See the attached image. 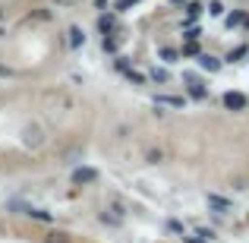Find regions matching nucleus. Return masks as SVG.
I'll list each match as a JSON object with an SVG mask.
<instances>
[{
	"instance_id": "f257e3e1",
	"label": "nucleus",
	"mask_w": 249,
	"mask_h": 243,
	"mask_svg": "<svg viewBox=\"0 0 249 243\" xmlns=\"http://www.w3.org/2000/svg\"><path fill=\"white\" fill-rule=\"evenodd\" d=\"M180 79H183V95H186V101H208V98H212V89H208L205 73L186 70Z\"/></svg>"
},
{
	"instance_id": "f03ea898",
	"label": "nucleus",
	"mask_w": 249,
	"mask_h": 243,
	"mask_svg": "<svg viewBox=\"0 0 249 243\" xmlns=\"http://www.w3.org/2000/svg\"><path fill=\"white\" fill-rule=\"evenodd\" d=\"M19 146L25 149V152H41L44 146H48V130H44V123L38 120H29L22 130H19Z\"/></svg>"
},
{
	"instance_id": "7ed1b4c3",
	"label": "nucleus",
	"mask_w": 249,
	"mask_h": 243,
	"mask_svg": "<svg viewBox=\"0 0 249 243\" xmlns=\"http://www.w3.org/2000/svg\"><path fill=\"white\" fill-rule=\"evenodd\" d=\"M98 180H101V170H98L95 164H73V168H70V183H73L76 189L95 187Z\"/></svg>"
},
{
	"instance_id": "20e7f679",
	"label": "nucleus",
	"mask_w": 249,
	"mask_h": 243,
	"mask_svg": "<svg viewBox=\"0 0 249 243\" xmlns=\"http://www.w3.org/2000/svg\"><path fill=\"white\" fill-rule=\"evenodd\" d=\"M221 108L227 111V114H246L249 111V95L240 89H227L221 92Z\"/></svg>"
},
{
	"instance_id": "39448f33",
	"label": "nucleus",
	"mask_w": 249,
	"mask_h": 243,
	"mask_svg": "<svg viewBox=\"0 0 249 243\" xmlns=\"http://www.w3.org/2000/svg\"><path fill=\"white\" fill-rule=\"evenodd\" d=\"M10 208L16 215H25L29 221H38V224H54V215L41 206H29V202H10Z\"/></svg>"
},
{
	"instance_id": "423d86ee",
	"label": "nucleus",
	"mask_w": 249,
	"mask_h": 243,
	"mask_svg": "<svg viewBox=\"0 0 249 243\" xmlns=\"http://www.w3.org/2000/svg\"><path fill=\"white\" fill-rule=\"evenodd\" d=\"M54 19H57V10L51 3H44V6H32V10L19 19V25H48V22H54Z\"/></svg>"
},
{
	"instance_id": "0eeeda50",
	"label": "nucleus",
	"mask_w": 249,
	"mask_h": 243,
	"mask_svg": "<svg viewBox=\"0 0 249 243\" xmlns=\"http://www.w3.org/2000/svg\"><path fill=\"white\" fill-rule=\"evenodd\" d=\"M85 41H89V35H85V29H82V25H67V29H63V48H67V51H73V54H76V51H82L85 48Z\"/></svg>"
},
{
	"instance_id": "6e6552de",
	"label": "nucleus",
	"mask_w": 249,
	"mask_h": 243,
	"mask_svg": "<svg viewBox=\"0 0 249 243\" xmlns=\"http://www.w3.org/2000/svg\"><path fill=\"white\" fill-rule=\"evenodd\" d=\"M117 29H120V16H117L114 10H104V13L95 16V32L98 35H110V32H117Z\"/></svg>"
},
{
	"instance_id": "1a4fd4ad",
	"label": "nucleus",
	"mask_w": 249,
	"mask_h": 243,
	"mask_svg": "<svg viewBox=\"0 0 249 243\" xmlns=\"http://www.w3.org/2000/svg\"><path fill=\"white\" fill-rule=\"evenodd\" d=\"M196 70H199V73H205V76H214V73H221V70H224V60H221V57H214V54H208V51H202V54L196 57Z\"/></svg>"
},
{
	"instance_id": "9d476101",
	"label": "nucleus",
	"mask_w": 249,
	"mask_h": 243,
	"mask_svg": "<svg viewBox=\"0 0 249 243\" xmlns=\"http://www.w3.org/2000/svg\"><path fill=\"white\" fill-rule=\"evenodd\" d=\"M155 104L158 108H170V111H186V95H177V92H158L155 95Z\"/></svg>"
},
{
	"instance_id": "9b49d317",
	"label": "nucleus",
	"mask_w": 249,
	"mask_h": 243,
	"mask_svg": "<svg viewBox=\"0 0 249 243\" xmlns=\"http://www.w3.org/2000/svg\"><path fill=\"white\" fill-rule=\"evenodd\" d=\"M123 41H126V35H123L120 29H117V32H110V35H101V51H104V54H110V57H114V54H120Z\"/></svg>"
},
{
	"instance_id": "f8f14e48",
	"label": "nucleus",
	"mask_w": 249,
	"mask_h": 243,
	"mask_svg": "<svg viewBox=\"0 0 249 243\" xmlns=\"http://www.w3.org/2000/svg\"><path fill=\"white\" fill-rule=\"evenodd\" d=\"M202 16H205V3H202V0H186V3H183V25L199 22Z\"/></svg>"
},
{
	"instance_id": "ddd939ff",
	"label": "nucleus",
	"mask_w": 249,
	"mask_h": 243,
	"mask_svg": "<svg viewBox=\"0 0 249 243\" xmlns=\"http://www.w3.org/2000/svg\"><path fill=\"white\" fill-rule=\"evenodd\" d=\"M246 16H249V10H243V6H237V10H227L224 16H221V25H224V29H243Z\"/></svg>"
},
{
	"instance_id": "4468645a",
	"label": "nucleus",
	"mask_w": 249,
	"mask_h": 243,
	"mask_svg": "<svg viewBox=\"0 0 249 243\" xmlns=\"http://www.w3.org/2000/svg\"><path fill=\"white\" fill-rule=\"evenodd\" d=\"M205 202H208V208H212L214 215H227V212H233V202L227 199V196H221V193H208V196H205Z\"/></svg>"
},
{
	"instance_id": "2eb2a0df",
	"label": "nucleus",
	"mask_w": 249,
	"mask_h": 243,
	"mask_svg": "<svg viewBox=\"0 0 249 243\" xmlns=\"http://www.w3.org/2000/svg\"><path fill=\"white\" fill-rule=\"evenodd\" d=\"M148 82H158V85H167L174 82V73H170V67H164V63H158V67H148Z\"/></svg>"
},
{
	"instance_id": "dca6fc26",
	"label": "nucleus",
	"mask_w": 249,
	"mask_h": 243,
	"mask_svg": "<svg viewBox=\"0 0 249 243\" xmlns=\"http://www.w3.org/2000/svg\"><path fill=\"white\" fill-rule=\"evenodd\" d=\"M158 60L164 63V67H174L177 60H183L180 48H177V44H161V48H158Z\"/></svg>"
},
{
	"instance_id": "f3484780",
	"label": "nucleus",
	"mask_w": 249,
	"mask_h": 243,
	"mask_svg": "<svg viewBox=\"0 0 249 243\" xmlns=\"http://www.w3.org/2000/svg\"><path fill=\"white\" fill-rule=\"evenodd\" d=\"M110 70L114 73H120V76H126L129 70H136V60L129 54H114V60H110Z\"/></svg>"
},
{
	"instance_id": "a211bd4d",
	"label": "nucleus",
	"mask_w": 249,
	"mask_h": 243,
	"mask_svg": "<svg viewBox=\"0 0 249 243\" xmlns=\"http://www.w3.org/2000/svg\"><path fill=\"white\" fill-rule=\"evenodd\" d=\"M142 161L152 164V168H158V164L167 161V155H164V149H161V146H148V149H142Z\"/></svg>"
},
{
	"instance_id": "6ab92c4d",
	"label": "nucleus",
	"mask_w": 249,
	"mask_h": 243,
	"mask_svg": "<svg viewBox=\"0 0 249 243\" xmlns=\"http://www.w3.org/2000/svg\"><path fill=\"white\" fill-rule=\"evenodd\" d=\"M221 60H224V63H243V60H249V44L246 41L243 44H233V48L227 51Z\"/></svg>"
},
{
	"instance_id": "aec40b11",
	"label": "nucleus",
	"mask_w": 249,
	"mask_h": 243,
	"mask_svg": "<svg viewBox=\"0 0 249 243\" xmlns=\"http://www.w3.org/2000/svg\"><path fill=\"white\" fill-rule=\"evenodd\" d=\"M41 243H73V234H70V231H60V227H51V231H44Z\"/></svg>"
},
{
	"instance_id": "412c9836",
	"label": "nucleus",
	"mask_w": 249,
	"mask_h": 243,
	"mask_svg": "<svg viewBox=\"0 0 249 243\" xmlns=\"http://www.w3.org/2000/svg\"><path fill=\"white\" fill-rule=\"evenodd\" d=\"M202 35H205V29H202L199 22H189V25H183L180 41H183V44H186V41H202Z\"/></svg>"
},
{
	"instance_id": "4be33fe9",
	"label": "nucleus",
	"mask_w": 249,
	"mask_h": 243,
	"mask_svg": "<svg viewBox=\"0 0 249 243\" xmlns=\"http://www.w3.org/2000/svg\"><path fill=\"white\" fill-rule=\"evenodd\" d=\"M199 54H202V41H186V44H180V57H183V60H196Z\"/></svg>"
},
{
	"instance_id": "5701e85b",
	"label": "nucleus",
	"mask_w": 249,
	"mask_h": 243,
	"mask_svg": "<svg viewBox=\"0 0 249 243\" xmlns=\"http://www.w3.org/2000/svg\"><path fill=\"white\" fill-rule=\"evenodd\" d=\"M98 221H101V224H107V227H120V224H123L126 218H120V215H114L110 208H101V212H98Z\"/></svg>"
},
{
	"instance_id": "b1692460",
	"label": "nucleus",
	"mask_w": 249,
	"mask_h": 243,
	"mask_svg": "<svg viewBox=\"0 0 249 243\" xmlns=\"http://www.w3.org/2000/svg\"><path fill=\"white\" fill-rule=\"evenodd\" d=\"M224 13H227V3H224V0H208V3H205V16L221 19Z\"/></svg>"
},
{
	"instance_id": "393cba45",
	"label": "nucleus",
	"mask_w": 249,
	"mask_h": 243,
	"mask_svg": "<svg viewBox=\"0 0 249 243\" xmlns=\"http://www.w3.org/2000/svg\"><path fill=\"white\" fill-rule=\"evenodd\" d=\"M139 3H142V0H110V10L120 16V13H129L133 6H139Z\"/></svg>"
},
{
	"instance_id": "a878e982",
	"label": "nucleus",
	"mask_w": 249,
	"mask_h": 243,
	"mask_svg": "<svg viewBox=\"0 0 249 243\" xmlns=\"http://www.w3.org/2000/svg\"><path fill=\"white\" fill-rule=\"evenodd\" d=\"M10 79H19V70L0 60V82H10Z\"/></svg>"
},
{
	"instance_id": "bb28decb",
	"label": "nucleus",
	"mask_w": 249,
	"mask_h": 243,
	"mask_svg": "<svg viewBox=\"0 0 249 243\" xmlns=\"http://www.w3.org/2000/svg\"><path fill=\"white\" fill-rule=\"evenodd\" d=\"M126 82H133V85H148V76L145 73H139V70H129L126 76H123Z\"/></svg>"
},
{
	"instance_id": "cd10ccee",
	"label": "nucleus",
	"mask_w": 249,
	"mask_h": 243,
	"mask_svg": "<svg viewBox=\"0 0 249 243\" xmlns=\"http://www.w3.org/2000/svg\"><path fill=\"white\" fill-rule=\"evenodd\" d=\"M196 237H202V240H218V234H214V227H205V224H196Z\"/></svg>"
},
{
	"instance_id": "c85d7f7f",
	"label": "nucleus",
	"mask_w": 249,
	"mask_h": 243,
	"mask_svg": "<svg viewBox=\"0 0 249 243\" xmlns=\"http://www.w3.org/2000/svg\"><path fill=\"white\" fill-rule=\"evenodd\" d=\"M129 133H133V127H129V123H117V127H114V139H120V142H126Z\"/></svg>"
},
{
	"instance_id": "c756f323",
	"label": "nucleus",
	"mask_w": 249,
	"mask_h": 243,
	"mask_svg": "<svg viewBox=\"0 0 249 243\" xmlns=\"http://www.w3.org/2000/svg\"><path fill=\"white\" fill-rule=\"evenodd\" d=\"M82 0H51V6L54 10H70V6H79Z\"/></svg>"
},
{
	"instance_id": "7c9ffc66",
	"label": "nucleus",
	"mask_w": 249,
	"mask_h": 243,
	"mask_svg": "<svg viewBox=\"0 0 249 243\" xmlns=\"http://www.w3.org/2000/svg\"><path fill=\"white\" fill-rule=\"evenodd\" d=\"M231 187L237 189V193H243V189H249V177H233V180H231Z\"/></svg>"
},
{
	"instance_id": "2f4dec72",
	"label": "nucleus",
	"mask_w": 249,
	"mask_h": 243,
	"mask_svg": "<svg viewBox=\"0 0 249 243\" xmlns=\"http://www.w3.org/2000/svg\"><path fill=\"white\" fill-rule=\"evenodd\" d=\"M167 231H174L177 237H183V234H186V231H183V224H180L177 218H174V221H167Z\"/></svg>"
},
{
	"instance_id": "473e14b6",
	"label": "nucleus",
	"mask_w": 249,
	"mask_h": 243,
	"mask_svg": "<svg viewBox=\"0 0 249 243\" xmlns=\"http://www.w3.org/2000/svg\"><path fill=\"white\" fill-rule=\"evenodd\" d=\"M91 6H95L98 13H104V10H107V6H110V0H91Z\"/></svg>"
},
{
	"instance_id": "72a5a7b5",
	"label": "nucleus",
	"mask_w": 249,
	"mask_h": 243,
	"mask_svg": "<svg viewBox=\"0 0 249 243\" xmlns=\"http://www.w3.org/2000/svg\"><path fill=\"white\" fill-rule=\"evenodd\" d=\"M183 243H208V240H202V237H196V234H193V237H189V234H183Z\"/></svg>"
},
{
	"instance_id": "f704fd0d",
	"label": "nucleus",
	"mask_w": 249,
	"mask_h": 243,
	"mask_svg": "<svg viewBox=\"0 0 249 243\" xmlns=\"http://www.w3.org/2000/svg\"><path fill=\"white\" fill-rule=\"evenodd\" d=\"M170 6H177V10H183V3H186V0H167Z\"/></svg>"
},
{
	"instance_id": "c9c22d12",
	"label": "nucleus",
	"mask_w": 249,
	"mask_h": 243,
	"mask_svg": "<svg viewBox=\"0 0 249 243\" xmlns=\"http://www.w3.org/2000/svg\"><path fill=\"white\" fill-rule=\"evenodd\" d=\"M6 35H10V32H6V25L0 22V41H6Z\"/></svg>"
},
{
	"instance_id": "e433bc0d",
	"label": "nucleus",
	"mask_w": 249,
	"mask_h": 243,
	"mask_svg": "<svg viewBox=\"0 0 249 243\" xmlns=\"http://www.w3.org/2000/svg\"><path fill=\"white\" fill-rule=\"evenodd\" d=\"M0 22H6V10H3V6H0Z\"/></svg>"
},
{
	"instance_id": "4c0bfd02",
	"label": "nucleus",
	"mask_w": 249,
	"mask_h": 243,
	"mask_svg": "<svg viewBox=\"0 0 249 243\" xmlns=\"http://www.w3.org/2000/svg\"><path fill=\"white\" fill-rule=\"evenodd\" d=\"M243 32H246V35H249V16H246V22H243Z\"/></svg>"
},
{
	"instance_id": "58836bf2",
	"label": "nucleus",
	"mask_w": 249,
	"mask_h": 243,
	"mask_svg": "<svg viewBox=\"0 0 249 243\" xmlns=\"http://www.w3.org/2000/svg\"><path fill=\"white\" fill-rule=\"evenodd\" d=\"M0 237H3V224H0Z\"/></svg>"
}]
</instances>
